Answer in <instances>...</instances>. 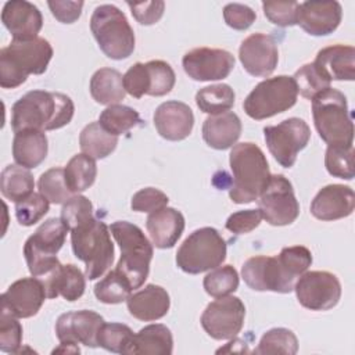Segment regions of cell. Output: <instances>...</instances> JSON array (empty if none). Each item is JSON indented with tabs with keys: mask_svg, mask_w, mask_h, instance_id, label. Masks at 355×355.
<instances>
[{
	"mask_svg": "<svg viewBox=\"0 0 355 355\" xmlns=\"http://www.w3.org/2000/svg\"><path fill=\"white\" fill-rule=\"evenodd\" d=\"M312 263V254L304 245L284 247L276 257L248 258L241 268L244 283L255 291L287 294L294 290L295 279Z\"/></svg>",
	"mask_w": 355,
	"mask_h": 355,
	"instance_id": "6da1fadb",
	"label": "cell"
},
{
	"mask_svg": "<svg viewBox=\"0 0 355 355\" xmlns=\"http://www.w3.org/2000/svg\"><path fill=\"white\" fill-rule=\"evenodd\" d=\"M75 112L69 96L57 92L31 90L12 104L11 128L21 130H55L68 125Z\"/></svg>",
	"mask_w": 355,
	"mask_h": 355,
	"instance_id": "7a4b0ae2",
	"label": "cell"
},
{
	"mask_svg": "<svg viewBox=\"0 0 355 355\" xmlns=\"http://www.w3.org/2000/svg\"><path fill=\"white\" fill-rule=\"evenodd\" d=\"M233 180L229 197L236 204H248L262 194L270 179V171L263 151L251 141L233 146L229 154Z\"/></svg>",
	"mask_w": 355,
	"mask_h": 355,
	"instance_id": "3957f363",
	"label": "cell"
},
{
	"mask_svg": "<svg viewBox=\"0 0 355 355\" xmlns=\"http://www.w3.org/2000/svg\"><path fill=\"white\" fill-rule=\"evenodd\" d=\"M53 57V47L44 37L12 40L0 50V86L14 89L21 86L28 75L44 73Z\"/></svg>",
	"mask_w": 355,
	"mask_h": 355,
	"instance_id": "277c9868",
	"label": "cell"
},
{
	"mask_svg": "<svg viewBox=\"0 0 355 355\" xmlns=\"http://www.w3.org/2000/svg\"><path fill=\"white\" fill-rule=\"evenodd\" d=\"M69 232L72 251L85 263V276L89 280L104 276L114 262V244L110 227L92 216Z\"/></svg>",
	"mask_w": 355,
	"mask_h": 355,
	"instance_id": "5b68a950",
	"label": "cell"
},
{
	"mask_svg": "<svg viewBox=\"0 0 355 355\" xmlns=\"http://www.w3.org/2000/svg\"><path fill=\"white\" fill-rule=\"evenodd\" d=\"M312 116L320 139L327 146L349 147L354 141V122L347 97L329 87L312 98Z\"/></svg>",
	"mask_w": 355,
	"mask_h": 355,
	"instance_id": "8992f818",
	"label": "cell"
},
{
	"mask_svg": "<svg viewBox=\"0 0 355 355\" xmlns=\"http://www.w3.org/2000/svg\"><path fill=\"white\" fill-rule=\"evenodd\" d=\"M110 232L121 248L115 269L130 282L133 290L140 288L148 277L154 254L153 244L139 226L128 220L112 222Z\"/></svg>",
	"mask_w": 355,
	"mask_h": 355,
	"instance_id": "52a82bcc",
	"label": "cell"
},
{
	"mask_svg": "<svg viewBox=\"0 0 355 355\" xmlns=\"http://www.w3.org/2000/svg\"><path fill=\"white\" fill-rule=\"evenodd\" d=\"M90 31L100 50L112 60L128 58L135 50V33L126 15L112 4L97 6L90 18Z\"/></svg>",
	"mask_w": 355,
	"mask_h": 355,
	"instance_id": "ba28073f",
	"label": "cell"
},
{
	"mask_svg": "<svg viewBox=\"0 0 355 355\" xmlns=\"http://www.w3.org/2000/svg\"><path fill=\"white\" fill-rule=\"evenodd\" d=\"M68 232L69 227L61 218H50L28 237L24 257L32 276L43 279L61 265L57 252L64 245Z\"/></svg>",
	"mask_w": 355,
	"mask_h": 355,
	"instance_id": "9c48e42d",
	"label": "cell"
},
{
	"mask_svg": "<svg viewBox=\"0 0 355 355\" xmlns=\"http://www.w3.org/2000/svg\"><path fill=\"white\" fill-rule=\"evenodd\" d=\"M226 259V241L214 227H200L189 234L176 252V265L186 273L211 270Z\"/></svg>",
	"mask_w": 355,
	"mask_h": 355,
	"instance_id": "30bf717a",
	"label": "cell"
},
{
	"mask_svg": "<svg viewBox=\"0 0 355 355\" xmlns=\"http://www.w3.org/2000/svg\"><path fill=\"white\" fill-rule=\"evenodd\" d=\"M297 96L293 76L279 75L259 82L243 101V108L250 118L261 121L290 110Z\"/></svg>",
	"mask_w": 355,
	"mask_h": 355,
	"instance_id": "8fae6325",
	"label": "cell"
},
{
	"mask_svg": "<svg viewBox=\"0 0 355 355\" xmlns=\"http://www.w3.org/2000/svg\"><path fill=\"white\" fill-rule=\"evenodd\" d=\"M263 137L273 158L283 168H291L298 153L309 143L311 129L304 119L288 118L277 125L265 126Z\"/></svg>",
	"mask_w": 355,
	"mask_h": 355,
	"instance_id": "7c38bea8",
	"label": "cell"
},
{
	"mask_svg": "<svg viewBox=\"0 0 355 355\" xmlns=\"http://www.w3.org/2000/svg\"><path fill=\"white\" fill-rule=\"evenodd\" d=\"M258 198L262 219L272 226L290 225L300 215V204L293 184L283 175H270L268 186Z\"/></svg>",
	"mask_w": 355,
	"mask_h": 355,
	"instance_id": "4fadbf2b",
	"label": "cell"
},
{
	"mask_svg": "<svg viewBox=\"0 0 355 355\" xmlns=\"http://www.w3.org/2000/svg\"><path fill=\"white\" fill-rule=\"evenodd\" d=\"M245 306L239 297L225 295L209 302L201 315V326L214 340L234 338L244 323Z\"/></svg>",
	"mask_w": 355,
	"mask_h": 355,
	"instance_id": "5bb4252c",
	"label": "cell"
},
{
	"mask_svg": "<svg viewBox=\"0 0 355 355\" xmlns=\"http://www.w3.org/2000/svg\"><path fill=\"white\" fill-rule=\"evenodd\" d=\"M298 302L309 311H327L341 298V284L336 275L326 270L304 272L294 284Z\"/></svg>",
	"mask_w": 355,
	"mask_h": 355,
	"instance_id": "9a60e30c",
	"label": "cell"
},
{
	"mask_svg": "<svg viewBox=\"0 0 355 355\" xmlns=\"http://www.w3.org/2000/svg\"><path fill=\"white\" fill-rule=\"evenodd\" d=\"M182 65L193 80H219L227 78L233 71L234 57L222 49L197 47L183 55Z\"/></svg>",
	"mask_w": 355,
	"mask_h": 355,
	"instance_id": "2e32d148",
	"label": "cell"
},
{
	"mask_svg": "<svg viewBox=\"0 0 355 355\" xmlns=\"http://www.w3.org/2000/svg\"><path fill=\"white\" fill-rule=\"evenodd\" d=\"M47 298L43 282L39 277H22L14 282L0 297L1 309L18 319L35 316Z\"/></svg>",
	"mask_w": 355,
	"mask_h": 355,
	"instance_id": "e0dca14e",
	"label": "cell"
},
{
	"mask_svg": "<svg viewBox=\"0 0 355 355\" xmlns=\"http://www.w3.org/2000/svg\"><path fill=\"white\" fill-rule=\"evenodd\" d=\"M239 58L250 75L268 78L276 69L279 61L275 37L261 32L247 36L240 44Z\"/></svg>",
	"mask_w": 355,
	"mask_h": 355,
	"instance_id": "ac0fdd59",
	"label": "cell"
},
{
	"mask_svg": "<svg viewBox=\"0 0 355 355\" xmlns=\"http://www.w3.org/2000/svg\"><path fill=\"white\" fill-rule=\"evenodd\" d=\"M103 323V316L94 311L67 312L60 315L55 322V336L60 343L65 341L96 348L98 347L97 333Z\"/></svg>",
	"mask_w": 355,
	"mask_h": 355,
	"instance_id": "d6986e66",
	"label": "cell"
},
{
	"mask_svg": "<svg viewBox=\"0 0 355 355\" xmlns=\"http://www.w3.org/2000/svg\"><path fill=\"white\" fill-rule=\"evenodd\" d=\"M158 135L171 141H180L189 137L194 126L191 108L182 101L171 100L159 104L153 116Z\"/></svg>",
	"mask_w": 355,
	"mask_h": 355,
	"instance_id": "ffe728a7",
	"label": "cell"
},
{
	"mask_svg": "<svg viewBox=\"0 0 355 355\" xmlns=\"http://www.w3.org/2000/svg\"><path fill=\"white\" fill-rule=\"evenodd\" d=\"M341 17L338 1H304L298 8L297 24L312 36H326L338 28Z\"/></svg>",
	"mask_w": 355,
	"mask_h": 355,
	"instance_id": "44dd1931",
	"label": "cell"
},
{
	"mask_svg": "<svg viewBox=\"0 0 355 355\" xmlns=\"http://www.w3.org/2000/svg\"><path fill=\"white\" fill-rule=\"evenodd\" d=\"M1 22L11 33L12 40H31L37 37L43 26V17L35 4L25 0H12L4 4Z\"/></svg>",
	"mask_w": 355,
	"mask_h": 355,
	"instance_id": "7402d4cb",
	"label": "cell"
},
{
	"mask_svg": "<svg viewBox=\"0 0 355 355\" xmlns=\"http://www.w3.org/2000/svg\"><path fill=\"white\" fill-rule=\"evenodd\" d=\"M355 208V194L349 186L327 184L311 202V214L319 220H337L349 216Z\"/></svg>",
	"mask_w": 355,
	"mask_h": 355,
	"instance_id": "603a6c76",
	"label": "cell"
},
{
	"mask_svg": "<svg viewBox=\"0 0 355 355\" xmlns=\"http://www.w3.org/2000/svg\"><path fill=\"white\" fill-rule=\"evenodd\" d=\"M146 229L157 248H172L184 230V216L180 211L166 205L148 214Z\"/></svg>",
	"mask_w": 355,
	"mask_h": 355,
	"instance_id": "cb8c5ba5",
	"label": "cell"
},
{
	"mask_svg": "<svg viewBox=\"0 0 355 355\" xmlns=\"http://www.w3.org/2000/svg\"><path fill=\"white\" fill-rule=\"evenodd\" d=\"M313 65L327 80L355 79V49L352 46L334 44L318 51Z\"/></svg>",
	"mask_w": 355,
	"mask_h": 355,
	"instance_id": "d4e9b609",
	"label": "cell"
},
{
	"mask_svg": "<svg viewBox=\"0 0 355 355\" xmlns=\"http://www.w3.org/2000/svg\"><path fill=\"white\" fill-rule=\"evenodd\" d=\"M129 313L143 322H153L164 318L171 306L168 291L157 284H147L126 300Z\"/></svg>",
	"mask_w": 355,
	"mask_h": 355,
	"instance_id": "484cf974",
	"label": "cell"
},
{
	"mask_svg": "<svg viewBox=\"0 0 355 355\" xmlns=\"http://www.w3.org/2000/svg\"><path fill=\"white\" fill-rule=\"evenodd\" d=\"M83 272L73 263L60 265L50 275L40 279L44 284L47 298L62 297L67 301L79 300L86 288Z\"/></svg>",
	"mask_w": 355,
	"mask_h": 355,
	"instance_id": "4316f807",
	"label": "cell"
},
{
	"mask_svg": "<svg viewBox=\"0 0 355 355\" xmlns=\"http://www.w3.org/2000/svg\"><path fill=\"white\" fill-rule=\"evenodd\" d=\"M202 139L215 150L233 147L241 135V121L237 114L226 111L208 116L202 123Z\"/></svg>",
	"mask_w": 355,
	"mask_h": 355,
	"instance_id": "83f0119b",
	"label": "cell"
},
{
	"mask_svg": "<svg viewBox=\"0 0 355 355\" xmlns=\"http://www.w3.org/2000/svg\"><path fill=\"white\" fill-rule=\"evenodd\" d=\"M49 141L43 130H21L14 135L12 158L17 165L32 169L39 166L47 157Z\"/></svg>",
	"mask_w": 355,
	"mask_h": 355,
	"instance_id": "f1b7e54d",
	"label": "cell"
},
{
	"mask_svg": "<svg viewBox=\"0 0 355 355\" xmlns=\"http://www.w3.org/2000/svg\"><path fill=\"white\" fill-rule=\"evenodd\" d=\"M173 351V337L165 324H148L140 329L132 343L130 355H169Z\"/></svg>",
	"mask_w": 355,
	"mask_h": 355,
	"instance_id": "f546056e",
	"label": "cell"
},
{
	"mask_svg": "<svg viewBox=\"0 0 355 355\" xmlns=\"http://www.w3.org/2000/svg\"><path fill=\"white\" fill-rule=\"evenodd\" d=\"M90 94L98 104H118L126 96L123 76L114 68L97 69L90 79Z\"/></svg>",
	"mask_w": 355,
	"mask_h": 355,
	"instance_id": "4dcf8cb0",
	"label": "cell"
},
{
	"mask_svg": "<svg viewBox=\"0 0 355 355\" xmlns=\"http://www.w3.org/2000/svg\"><path fill=\"white\" fill-rule=\"evenodd\" d=\"M118 144V136L108 133L100 123L90 122L79 135V146L83 154L94 159H103L108 157Z\"/></svg>",
	"mask_w": 355,
	"mask_h": 355,
	"instance_id": "1f68e13d",
	"label": "cell"
},
{
	"mask_svg": "<svg viewBox=\"0 0 355 355\" xmlns=\"http://www.w3.org/2000/svg\"><path fill=\"white\" fill-rule=\"evenodd\" d=\"M35 180L28 168L21 165H7L0 175L1 194L14 202H18L33 193Z\"/></svg>",
	"mask_w": 355,
	"mask_h": 355,
	"instance_id": "d6a6232c",
	"label": "cell"
},
{
	"mask_svg": "<svg viewBox=\"0 0 355 355\" xmlns=\"http://www.w3.org/2000/svg\"><path fill=\"white\" fill-rule=\"evenodd\" d=\"M64 176L68 189L73 194L87 190L97 176L96 159L83 153L73 155L64 168Z\"/></svg>",
	"mask_w": 355,
	"mask_h": 355,
	"instance_id": "836d02e7",
	"label": "cell"
},
{
	"mask_svg": "<svg viewBox=\"0 0 355 355\" xmlns=\"http://www.w3.org/2000/svg\"><path fill=\"white\" fill-rule=\"evenodd\" d=\"M234 90L226 83L205 86L196 93V104L200 111L216 115L229 111L234 105Z\"/></svg>",
	"mask_w": 355,
	"mask_h": 355,
	"instance_id": "e575fe53",
	"label": "cell"
},
{
	"mask_svg": "<svg viewBox=\"0 0 355 355\" xmlns=\"http://www.w3.org/2000/svg\"><path fill=\"white\" fill-rule=\"evenodd\" d=\"M141 122L139 112L128 105L112 104L101 111L98 123L111 135L119 136Z\"/></svg>",
	"mask_w": 355,
	"mask_h": 355,
	"instance_id": "d590c367",
	"label": "cell"
},
{
	"mask_svg": "<svg viewBox=\"0 0 355 355\" xmlns=\"http://www.w3.org/2000/svg\"><path fill=\"white\" fill-rule=\"evenodd\" d=\"M132 290L130 282L114 269L94 286V295L103 304H121L129 298Z\"/></svg>",
	"mask_w": 355,
	"mask_h": 355,
	"instance_id": "8d00e7d4",
	"label": "cell"
},
{
	"mask_svg": "<svg viewBox=\"0 0 355 355\" xmlns=\"http://www.w3.org/2000/svg\"><path fill=\"white\" fill-rule=\"evenodd\" d=\"M135 333L132 329L122 323H103L97 333L98 347L114 352L130 355Z\"/></svg>",
	"mask_w": 355,
	"mask_h": 355,
	"instance_id": "74e56055",
	"label": "cell"
},
{
	"mask_svg": "<svg viewBox=\"0 0 355 355\" xmlns=\"http://www.w3.org/2000/svg\"><path fill=\"white\" fill-rule=\"evenodd\" d=\"M298 351L297 336L284 327H275L268 330L259 340L255 354H287L294 355Z\"/></svg>",
	"mask_w": 355,
	"mask_h": 355,
	"instance_id": "f35d334b",
	"label": "cell"
},
{
	"mask_svg": "<svg viewBox=\"0 0 355 355\" xmlns=\"http://www.w3.org/2000/svg\"><path fill=\"white\" fill-rule=\"evenodd\" d=\"M204 290L214 298L230 295L239 287V273L232 265L216 266L204 277Z\"/></svg>",
	"mask_w": 355,
	"mask_h": 355,
	"instance_id": "ab89813d",
	"label": "cell"
},
{
	"mask_svg": "<svg viewBox=\"0 0 355 355\" xmlns=\"http://www.w3.org/2000/svg\"><path fill=\"white\" fill-rule=\"evenodd\" d=\"M39 193L51 204H64L73 193L68 189L64 176V168H51L40 175L37 182Z\"/></svg>",
	"mask_w": 355,
	"mask_h": 355,
	"instance_id": "60d3db41",
	"label": "cell"
},
{
	"mask_svg": "<svg viewBox=\"0 0 355 355\" xmlns=\"http://www.w3.org/2000/svg\"><path fill=\"white\" fill-rule=\"evenodd\" d=\"M324 166L327 172L340 179L351 180L355 175L354 171V147L327 146L324 154Z\"/></svg>",
	"mask_w": 355,
	"mask_h": 355,
	"instance_id": "b9f144b4",
	"label": "cell"
},
{
	"mask_svg": "<svg viewBox=\"0 0 355 355\" xmlns=\"http://www.w3.org/2000/svg\"><path fill=\"white\" fill-rule=\"evenodd\" d=\"M293 79L295 82L297 92L308 100H312L316 94L330 87V80L318 71L313 62L305 64L297 69Z\"/></svg>",
	"mask_w": 355,
	"mask_h": 355,
	"instance_id": "7bdbcfd3",
	"label": "cell"
},
{
	"mask_svg": "<svg viewBox=\"0 0 355 355\" xmlns=\"http://www.w3.org/2000/svg\"><path fill=\"white\" fill-rule=\"evenodd\" d=\"M147 72H148V80H150V87H148V96H165L168 94L176 82L175 71L172 67L162 61V60H151L146 62Z\"/></svg>",
	"mask_w": 355,
	"mask_h": 355,
	"instance_id": "ee69618b",
	"label": "cell"
},
{
	"mask_svg": "<svg viewBox=\"0 0 355 355\" xmlns=\"http://www.w3.org/2000/svg\"><path fill=\"white\" fill-rule=\"evenodd\" d=\"M50 208L49 200L40 193H32L26 198L15 202V216L19 225L32 226L37 223Z\"/></svg>",
	"mask_w": 355,
	"mask_h": 355,
	"instance_id": "f6af8a7d",
	"label": "cell"
},
{
	"mask_svg": "<svg viewBox=\"0 0 355 355\" xmlns=\"http://www.w3.org/2000/svg\"><path fill=\"white\" fill-rule=\"evenodd\" d=\"M22 344V326L18 318L1 309L0 312V349L8 354L19 352Z\"/></svg>",
	"mask_w": 355,
	"mask_h": 355,
	"instance_id": "bcb514c9",
	"label": "cell"
},
{
	"mask_svg": "<svg viewBox=\"0 0 355 355\" xmlns=\"http://www.w3.org/2000/svg\"><path fill=\"white\" fill-rule=\"evenodd\" d=\"M93 216V204L85 196L73 194L68 201L62 204L61 219L69 227V230L79 223L90 219Z\"/></svg>",
	"mask_w": 355,
	"mask_h": 355,
	"instance_id": "7dc6e473",
	"label": "cell"
},
{
	"mask_svg": "<svg viewBox=\"0 0 355 355\" xmlns=\"http://www.w3.org/2000/svg\"><path fill=\"white\" fill-rule=\"evenodd\" d=\"M265 17L277 26L297 25L300 3L297 1H263Z\"/></svg>",
	"mask_w": 355,
	"mask_h": 355,
	"instance_id": "c3c4849f",
	"label": "cell"
},
{
	"mask_svg": "<svg viewBox=\"0 0 355 355\" xmlns=\"http://www.w3.org/2000/svg\"><path fill=\"white\" fill-rule=\"evenodd\" d=\"M168 196L155 187H144L136 191L130 201V208L136 212H154L168 205Z\"/></svg>",
	"mask_w": 355,
	"mask_h": 355,
	"instance_id": "681fc988",
	"label": "cell"
},
{
	"mask_svg": "<svg viewBox=\"0 0 355 355\" xmlns=\"http://www.w3.org/2000/svg\"><path fill=\"white\" fill-rule=\"evenodd\" d=\"M123 87L135 98H141L148 93L150 80L147 67L143 62L133 64L123 75Z\"/></svg>",
	"mask_w": 355,
	"mask_h": 355,
	"instance_id": "f907efd6",
	"label": "cell"
},
{
	"mask_svg": "<svg viewBox=\"0 0 355 355\" xmlns=\"http://www.w3.org/2000/svg\"><path fill=\"white\" fill-rule=\"evenodd\" d=\"M255 18H257L255 11L245 4L229 3L223 8V19L226 25L236 31L248 29L255 21Z\"/></svg>",
	"mask_w": 355,
	"mask_h": 355,
	"instance_id": "816d5d0a",
	"label": "cell"
},
{
	"mask_svg": "<svg viewBox=\"0 0 355 355\" xmlns=\"http://www.w3.org/2000/svg\"><path fill=\"white\" fill-rule=\"evenodd\" d=\"M262 215L259 209H243L233 212L226 219V229L236 234H245L259 226Z\"/></svg>",
	"mask_w": 355,
	"mask_h": 355,
	"instance_id": "f5cc1de1",
	"label": "cell"
},
{
	"mask_svg": "<svg viewBox=\"0 0 355 355\" xmlns=\"http://www.w3.org/2000/svg\"><path fill=\"white\" fill-rule=\"evenodd\" d=\"M130 8L133 18L140 25H153L158 22L164 14L165 3L161 0L155 1H144V3H126Z\"/></svg>",
	"mask_w": 355,
	"mask_h": 355,
	"instance_id": "db71d44e",
	"label": "cell"
},
{
	"mask_svg": "<svg viewBox=\"0 0 355 355\" xmlns=\"http://www.w3.org/2000/svg\"><path fill=\"white\" fill-rule=\"evenodd\" d=\"M47 6L53 14V17L61 24H73L79 19L83 8V1H47Z\"/></svg>",
	"mask_w": 355,
	"mask_h": 355,
	"instance_id": "11a10c76",
	"label": "cell"
},
{
	"mask_svg": "<svg viewBox=\"0 0 355 355\" xmlns=\"http://www.w3.org/2000/svg\"><path fill=\"white\" fill-rule=\"evenodd\" d=\"M55 352H61V354H79L80 352V348L78 347V344H73V343H60V345L57 348L53 349V354Z\"/></svg>",
	"mask_w": 355,
	"mask_h": 355,
	"instance_id": "9f6ffc18",
	"label": "cell"
}]
</instances>
